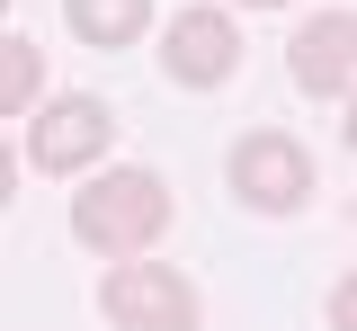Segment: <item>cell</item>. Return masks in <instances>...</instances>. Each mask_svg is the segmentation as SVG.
<instances>
[{"label":"cell","instance_id":"10","mask_svg":"<svg viewBox=\"0 0 357 331\" xmlns=\"http://www.w3.org/2000/svg\"><path fill=\"white\" fill-rule=\"evenodd\" d=\"M349 152H357V90H349Z\"/></svg>","mask_w":357,"mask_h":331},{"label":"cell","instance_id":"8","mask_svg":"<svg viewBox=\"0 0 357 331\" xmlns=\"http://www.w3.org/2000/svg\"><path fill=\"white\" fill-rule=\"evenodd\" d=\"M36 81H45V54H36V36H9V45H0V117H27Z\"/></svg>","mask_w":357,"mask_h":331},{"label":"cell","instance_id":"1","mask_svg":"<svg viewBox=\"0 0 357 331\" xmlns=\"http://www.w3.org/2000/svg\"><path fill=\"white\" fill-rule=\"evenodd\" d=\"M170 189H161V170H107V179H89L72 197V242L98 251V260H134V251H152V242L170 233Z\"/></svg>","mask_w":357,"mask_h":331},{"label":"cell","instance_id":"9","mask_svg":"<svg viewBox=\"0 0 357 331\" xmlns=\"http://www.w3.org/2000/svg\"><path fill=\"white\" fill-rule=\"evenodd\" d=\"M331 331H357V269L331 286Z\"/></svg>","mask_w":357,"mask_h":331},{"label":"cell","instance_id":"6","mask_svg":"<svg viewBox=\"0 0 357 331\" xmlns=\"http://www.w3.org/2000/svg\"><path fill=\"white\" fill-rule=\"evenodd\" d=\"M286 72H295V90H304V98H349V90H357V18H349V9L304 18L295 45H286Z\"/></svg>","mask_w":357,"mask_h":331},{"label":"cell","instance_id":"4","mask_svg":"<svg viewBox=\"0 0 357 331\" xmlns=\"http://www.w3.org/2000/svg\"><path fill=\"white\" fill-rule=\"evenodd\" d=\"M107 143H116V117H107V98L63 90V98H45V108H36V126H27V161L63 179V170H89Z\"/></svg>","mask_w":357,"mask_h":331},{"label":"cell","instance_id":"3","mask_svg":"<svg viewBox=\"0 0 357 331\" xmlns=\"http://www.w3.org/2000/svg\"><path fill=\"white\" fill-rule=\"evenodd\" d=\"M98 304H107L116 331H197V314H206L197 286L178 269H161V260H116L107 286H98Z\"/></svg>","mask_w":357,"mask_h":331},{"label":"cell","instance_id":"2","mask_svg":"<svg viewBox=\"0 0 357 331\" xmlns=\"http://www.w3.org/2000/svg\"><path fill=\"white\" fill-rule=\"evenodd\" d=\"M232 197L250 206V215H304L312 197V152L295 135H277V126H259V135L232 143Z\"/></svg>","mask_w":357,"mask_h":331},{"label":"cell","instance_id":"11","mask_svg":"<svg viewBox=\"0 0 357 331\" xmlns=\"http://www.w3.org/2000/svg\"><path fill=\"white\" fill-rule=\"evenodd\" d=\"M250 9H286V0H250Z\"/></svg>","mask_w":357,"mask_h":331},{"label":"cell","instance_id":"7","mask_svg":"<svg viewBox=\"0 0 357 331\" xmlns=\"http://www.w3.org/2000/svg\"><path fill=\"white\" fill-rule=\"evenodd\" d=\"M63 18H72V36L98 54H126L143 27H152V0H63Z\"/></svg>","mask_w":357,"mask_h":331},{"label":"cell","instance_id":"5","mask_svg":"<svg viewBox=\"0 0 357 331\" xmlns=\"http://www.w3.org/2000/svg\"><path fill=\"white\" fill-rule=\"evenodd\" d=\"M161 72H170L178 90H215L241 72V27H232V9H178L170 27H161Z\"/></svg>","mask_w":357,"mask_h":331}]
</instances>
